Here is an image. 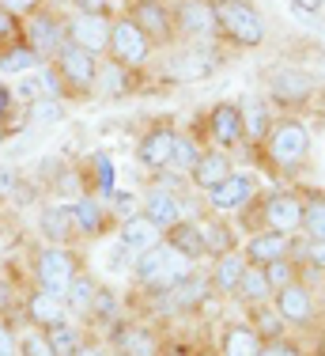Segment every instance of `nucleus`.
Segmentation results:
<instances>
[{"label": "nucleus", "mask_w": 325, "mask_h": 356, "mask_svg": "<svg viewBox=\"0 0 325 356\" xmlns=\"http://www.w3.org/2000/svg\"><path fill=\"white\" fill-rule=\"evenodd\" d=\"M190 273H193V258H185V254L178 247H170L167 239H162L156 250L140 254L136 266H133V281L144 284V288H151V296L170 292V288L182 284Z\"/></svg>", "instance_id": "nucleus-1"}, {"label": "nucleus", "mask_w": 325, "mask_h": 356, "mask_svg": "<svg viewBox=\"0 0 325 356\" xmlns=\"http://www.w3.org/2000/svg\"><path fill=\"white\" fill-rule=\"evenodd\" d=\"M265 156L276 171H295L306 163L310 156V133L299 118H284V122H272L269 137H265Z\"/></svg>", "instance_id": "nucleus-2"}, {"label": "nucleus", "mask_w": 325, "mask_h": 356, "mask_svg": "<svg viewBox=\"0 0 325 356\" xmlns=\"http://www.w3.org/2000/svg\"><path fill=\"white\" fill-rule=\"evenodd\" d=\"M76 273H83V269H80V254H76V250H68V247H42L38 254H34V281H38V292L65 300L68 284L76 281Z\"/></svg>", "instance_id": "nucleus-3"}, {"label": "nucleus", "mask_w": 325, "mask_h": 356, "mask_svg": "<svg viewBox=\"0 0 325 356\" xmlns=\"http://www.w3.org/2000/svg\"><path fill=\"white\" fill-rule=\"evenodd\" d=\"M216 4L219 31L238 46H261L265 42V15L250 0H212Z\"/></svg>", "instance_id": "nucleus-4"}, {"label": "nucleus", "mask_w": 325, "mask_h": 356, "mask_svg": "<svg viewBox=\"0 0 325 356\" xmlns=\"http://www.w3.org/2000/svg\"><path fill=\"white\" fill-rule=\"evenodd\" d=\"M106 54H110V61L125 65V69H144V65H148V57H151V38L136 27L129 15H122V19H114Z\"/></svg>", "instance_id": "nucleus-5"}, {"label": "nucleus", "mask_w": 325, "mask_h": 356, "mask_svg": "<svg viewBox=\"0 0 325 356\" xmlns=\"http://www.w3.org/2000/svg\"><path fill=\"white\" fill-rule=\"evenodd\" d=\"M261 232H303V197L292 190H272L261 197Z\"/></svg>", "instance_id": "nucleus-6"}, {"label": "nucleus", "mask_w": 325, "mask_h": 356, "mask_svg": "<svg viewBox=\"0 0 325 356\" xmlns=\"http://www.w3.org/2000/svg\"><path fill=\"white\" fill-rule=\"evenodd\" d=\"M23 42H27L42 61H46V57H57L61 46L68 42V23H61L53 12H34V19L23 27Z\"/></svg>", "instance_id": "nucleus-7"}, {"label": "nucleus", "mask_w": 325, "mask_h": 356, "mask_svg": "<svg viewBox=\"0 0 325 356\" xmlns=\"http://www.w3.org/2000/svg\"><path fill=\"white\" fill-rule=\"evenodd\" d=\"M170 12H174V31L185 38H212L219 31L212 0H178Z\"/></svg>", "instance_id": "nucleus-8"}, {"label": "nucleus", "mask_w": 325, "mask_h": 356, "mask_svg": "<svg viewBox=\"0 0 325 356\" xmlns=\"http://www.w3.org/2000/svg\"><path fill=\"white\" fill-rule=\"evenodd\" d=\"M53 69L61 72V80L68 83V88H80V91L95 88V80H99V61H95V54L72 46V42H65V46H61V54L53 57Z\"/></svg>", "instance_id": "nucleus-9"}, {"label": "nucleus", "mask_w": 325, "mask_h": 356, "mask_svg": "<svg viewBox=\"0 0 325 356\" xmlns=\"http://www.w3.org/2000/svg\"><path fill=\"white\" fill-rule=\"evenodd\" d=\"M269 95L288 110L303 106V103H310V95H314V76L303 72V69H292V65L272 69L269 72Z\"/></svg>", "instance_id": "nucleus-10"}, {"label": "nucleus", "mask_w": 325, "mask_h": 356, "mask_svg": "<svg viewBox=\"0 0 325 356\" xmlns=\"http://www.w3.org/2000/svg\"><path fill=\"white\" fill-rule=\"evenodd\" d=\"M129 19L144 31L151 42H170L174 38V12L162 0H133Z\"/></svg>", "instance_id": "nucleus-11"}, {"label": "nucleus", "mask_w": 325, "mask_h": 356, "mask_svg": "<svg viewBox=\"0 0 325 356\" xmlns=\"http://www.w3.org/2000/svg\"><path fill=\"white\" fill-rule=\"evenodd\" d=\"M272 311L280 315V322H292V326H310L314 322V292L303 281L280 288L272 296Z\"/></svg>", "instance_id": "nucleus-12"}, {"label": "nucleus", "mask_w": 325, "mask_h": 356, "mask_svg": "<svg viewBox=\"0 0 325 356\" xmlns=\"http://www.w3.org/2000/svg\"><path fill=\"white\" fill-rule=\"evenodd\" d=\"M253 193H258V178L235 171L224 186H216V190L208 193V205H212V213H219V216L238 213V209H246L253 201Z\"/></svg>", "instance_id": "nucleus-13"}, {"label": "nucleus", "mask_w": 325, "mask_h": 356, "mask_svg": "<svg viewBox=\"0 0 325 356\" xmlns=\"http://www.w3.org/2000/svg\"><path fill=\"white\" fill-rule=\"evenodd\" d=\"M110 31H114V19H110V15H76V19L68 23V42L88 49V54H106Z\"/></svg>", "instance_id": "nucleus-14"}, {"label": "nucleus", "mask_w": 325, "mask_h": 356, "mask_svg": "<svg viewBox=\"0 0 325 356\" xmlns=\"http://www.w3.org/2000/svg\"><path fill=\"white\" fill-rule=\"evenodd\" d=\"M162 239H167V232H162L151 216L133 213L129 220H122V235H117V243H122L125 250H133L136 258H140V254H148V250H156Z\"/></svg>", "instance_id": "nucleus-15"}, {"label": "nucleus", "mask_w": 325, "mask_h": 356, "mask_svg": "<svg viewBox=\"0 0 325 356\" xmlns=\"http://www.w3.org/2000/svg\"><path fill=\"white\" fill-rule=\"evenodd\" d=\"M140 205H144L140 213L156 220V224L162 227V232H170L174 224H182V220H185L182 197H178L174 190H167V186H151V190L144 193V201H140Z\"/></svg>", "instance_id": "nucleus-16"}, {"label": "nucleus", "mask_w": 325, "mask_h": 356, "mask_svg": "<svg viewBox=\"0 0 325 356\" xmlns=\"http://www.w3.org/2000/svg\"><path fill=\"white\" fill-rule=\"evenodd\" d=\"M174 140H178L174 129H167V125H156V129L144 133L140 144H136V159H140L144 167L167 171V167L174 163Z\"/></svg>", "instance_id": "nucleus-17"}, {"label": "nucleus", "mask_w": 325, "mask_h": 356, "mask_svg": "<svg viewBox=\"0 0 325 356\" xmlns=\"http://www.w3.org/2000/svg\"><path fill=\"white\" fill-rule=\"evenodd\" d=\"M292 243L295 235H284V232H253L242 254L250 266H272L280 258H292Z\"/></svg>", "instance_id": "nucleus-18"}, {"label": "nucleus", "mask_w": 325, "mask_h": 356, "mask_svg": "<svg viewBox=\"0 0 325 356\" xmlns=\"http://www.w3.org/2000/svg\"><path fill=\"white\" fill-rule=\"evenodd\" d=\"M38 232L49 239V247H68L76 239V220H72V209L68 205H42L38 213Z\"/></svg>", "instance_id": "nucleus-19"}, {"label": "nucleus", "mask_w": 325, "mask_h": 356, "mask_svg": "<svg viewBox=\"0 0 325 356\" xmlns=\"http://www.w3.org/2000/svg\"><path fill=\"white\" fill-rule=\"evenodd\" d=\"M208 129H212V137H216V144H224V148L246 140V133H242V110H238V103H216V106H212Z\"/></svg>", "instance_id": "nucleus-20"}, {"label": "nucleus", "mask_w": 325, "mask_h": 356, "mask_svg": "<svg viewBox=\"0 0 325 356\" xmlns=\"http://www.w3.org/2000/svg\"><path fill=\"white\" fill-rule=\"evenodd\" d=\"M235 175V167H231V156L227 152H201V159H197V167L190 171L193 186H201V190H216V186H224L227 178Z\"/></svg>", "instance_id": "nucleus-21"}, {"label": "nucleus", "mask_w": 325, "mask_h": 356, "mask_svg": "<svg viewBox=\"0 0 325 356\" xmlns=\"http://www.w3.org/2000/svg\"><path fill=\"white\" fill-rule=\"evenodd\" d=\"M246 266H250V261H246L242 250H231V254H224V258H216L212 277H208L212 292H216V296H235V288H238V281H242Z\"/></svg>", "instance_id": "nucleus-22"}, {"label": "nucleus", "mask_w": 325, "mask_h": 356, "mask_svg": "<svg viewBox=\"0 0 325 356\" xmlns=\"http://www.w3.org/2000/svg\"><path fill=\"white\" fill-rule=\"evenodd\" d=\"M72 220H76V232L80 235H88V239H99L102 232H106V220H110V213H106V205H102L99 197H76L72 205Z\"/></svg>", "instance_id": "nucleus-23"}, {"label": "nucleus", "mask_w": 325, "mask_h": 356, "mask_svg": "<svg viewBox=\"0 0 325 356\" xmlns=\"http://www.w3.org/2000/svg\"><path fill=\"white\" fill-rule=\"evenodd\" d=\"M265 345V337L246 322H231V326L219 334V356H258Z\"/></svg>", "instance_id": "nucleus-24"}, {"label": "nucleus", "mask_w": 325, "mask_h": 356, "mask_svg": "<svg viewBox=\"0 0 325 356\" xmlns=\"http://www.w3.org/2000/svg\"><path fill=\"white\" fill-rule=\"evenodd\" d=\"M114 345L122 356H159V337L151 326H117Z\"/></svg>", "instance_id": "nucleus-25"}, {"label": "nucleus", "mask_w": 325, "mask_h": 356, "mask_svg": "<svg viewBox=\"0 0 325 356\" xmlns=\"http://www.w3.org/2000/svg\"><path fill=\"white\" fill-rule=\"evenodd\" d=\"M197 227H201V239H204V254H212V258H224V254L238 250L235 227L224 224V220H219V213H212L208 220H197Z\"/></svg>", "instance_id": "nucleus-26"}, {"label": "nucleus", "mask_w": 325, "mask_h": 356, "mask_svg": "<svg viewBox=\"0 0 325 356\" xmlns=\"http://www.w3.org/2000/svg\"><path fill=\"white\" fill-rule=\"evenodd\" d=\"M238 110H242V133H246V140L265 144V137H269V129H272V114H269V106H265L261 99L246 95L242 103H238Z\"/></svg>", "instance_id": "nucleus-27"}, {"label": "nucleus", "mask_w": 325, "mask_h": 356, "mask_svg": "<svg viewBox=\"0 0 325 356\" xmlns=\"http://www.w3.org/2000/svg\"><path fill=\"white\" fill-rule=\"evenodd\" d=\"M27 318L34 322V326H57V322L68 318V307L65 300H57V296H46V292H34L27 296Z\"/></svg>", "instance_id": "nucleus-28"}, {"label": "nucleus", "mask_w": 325, "mask_h": 356, "mask_svg": "<svg viewBox=\"0 0 325 356\" xmlns=\"http://www.w3.org/2000/svg\"><path fill=\"white\" fill-rule=\"evenodd\" d=\"M95 300H99V281L91 273H76V281L68 284V296H65L68 315H91Z\"/></svg>", "instance_id": "nucleus-29"}, {"label": "nucleus", "mask_w": 325, "mask_h": 356, "mask_svg": "<svg viewBox=\"0 0 325 356\" xmlns=\"http://www.w3.org/2000/svg\"><path fill=\"white\" fill-rule=\"evenodd\" d=\"M235 296L242 303H253V307L269 303L272 300V284H269V277H265V266H246V273H242V281H238Z\"/></svg>", "instance_id": "nucleus-30"}, {"label": "nucleus", "mask_w": 325, "mask_h": 356, "mask_svg": "<svg viewBox=\"0 0 325 356\" xmlns=\"http://www.w3.org/2000/svg\"><path fill=\"white\" fill-rule=\"evenodd\" d=\"M95 83L102 88V95L122 99V95H129V91H133V69H125V65H117V61H102Z\"/></svg>", "instance_id": "nucleus-31"}, {"label": "nucleus", "mask_w": 325, "mask_h": 356, "mask_svg": "<svg viewBox=\"0 0 325 356\" xmlns=\"http://www.w3.org/2000/svg\"><path fill=\"white\" fill-rule=\"evenodd\" d=\"M167 243L170 247H178L185 254V258H204V239H201V227H197V220H182V224H174L167 232Z\"/></svg>", "instance_id": "nucleus-32"}, {"label": "nucleus", "mask_w": 325, "mask_h": 356, "mask_svg": "<svg viewBox=\"0 0 325 356\" xmlns=\"http://www.w3.org/2000/svg\"><path fill=\"white\" fill-rule=\"evenodd\" d=\"M46 337H49L53 356H76L83 349V334H80V326H72V318L57 322V326H46Z\"/></svg>", "instance_id": "nucleus-33"}, {"label": "nucleus", "mask_w": 325, "mask_h": 356, "mask_svg": "<svg viewBox=\"0 0 325 356\" xmlns=\"http://www.w3.org/2000/svg\"><path fill=\"white\" fill-rule=\"evenodd\" d=\"M303 232L306 239H325V190H310L303 197Z\"/></svg>", "instance_id": "nucleus-34"}, {"label": "nucleus", "mask_w": 325, "mask_h": 356, "mask_svg": "<svg viewBox=\"0 0 325 356\" xmlns=\"http://www.w3.org/2000/svg\"><path fill=\"white\" fill-rule=\"evenodd\" d=\"M42 65V57L34 54V49L27 46V42H12V46H4L0 49V72H31V69H38Z\"/></svg>", "instance_id": "nucleus-35"}, {"label": "nucleus", "mask_w": 325, "mask_h": 356, "mask_svg": "<svg viewBox=\"0 0 325 356\" xmlns=\"http://www.w3.org/2000/svg\"><path fill=\"white\" fill-rule=\"evenodd\" d=\"M31 122H38V125L65 122V103H61V99H49V95L34 99V103H31Z\"/></svg>", "instance_id": "nucleus-36"}, {"label": "nucleus", "mask_w": 325, "mask_h": 356, "mask_svg": "<svg viewBox=\"0 0 325 356\" xmlns=\"http://www.w3.org/2000/svg\"><path fill=\"white\" fill-rule=\"evenodd\" d=\"M265 277H269L272 296H276L280 288H288V284L299 281V266H295L292 258H280V261H272V266H265Z\"/></svg>", "instance_id": "nucleus-37"}, {"label": "nucleus", "mask_w": 325, "mask_h": 356, "mask_svg": "<svg viewBox=\"0 0 325 356\" xmlns=\"http://www.w3.org/2000/svg\"><path fill=\"white\" fill-rule=\"evenodd\" d=\"M114 159L110 156H95V193L99 201H110L114 197Z\"/></svg>", "instance_id": "nucleus-38"}, {"label": "nucleus", "mask_w": 325, "mask_h": 356, "mask_svg": "<svg viewBox=\"0 0 325 356\" xmlns=\"http://www.w3.org/2000/svg\"><path fill=\"white\" fill-rule=\"evenodd\" d=\"M208 49H190V54L182 57V76H208L216 72L219 57H204Z\"/></svg>", "instance_id": "nucleus-39"}, {"label": "nucleus", "mask_w": 325, "mask_h": 356, "mask_svg": "<svg viewBox=\"0 0 325 356\" xmlns=\"http://www.w3.org/2000/svg\"><path fill=\"white\" fill-rule=\"evenodd\" d=\"M197 159H201V148H197L190 137H178L174 140V163L170 167H178V171H193Z\"/></svg>", "instance_id": "nucleus-40"}, {"label": "nucleus", "mask_w": 325, "mask_h": 356, "mask_svg": "<svg viewBox=\"0 0 325 356\" xmlns=\"http://www.w3.org/2000/svg\"><path fill=\"white\" fill-rule=\"evenodd\" d=\"M19 356H53L46 330H31V334H23L19 337Z\"/></svg>", "instance_id": "nucleus-41"}, {"label": "nucleus", "mask_w": 325, "mask_h": 356, "mask_svg": "<svg viewBox=\"0 0 325 356\" xmlns=\"http://www.w3.org/2000/svg\"><path fill=\"white\" fill-rule=\"evenodd\" d=\"M258 356H306L303 349H299L295 341H288V337H272V341H265L261 345V353Z\"/></svg>", "instance_id": "nucleus-42"}, {"label": "nucleus", "mask_w": 325, "mask_h": 356, "mask_svg": "<svg viewBox=\"0 0 325 356\" xmlns=\"http://www.w3.org/2000/svg\"><path fill=\"white\" fill-rule=\"evenodd\" d=\"M23 35V27H19V19H15L12 12H4V8H0V49L4 46H12L15 38Z\"/></svg>", "instance_id": "nucleus-43"}, {"label": "nucleus", "mask_w": 325, "mask_h": 356, "mask_svg": "<svg viewBox=\"0 0 325 356\" xmlns=\"http://www.w3.org/2000/svg\"><path fill=\"white\" fill-rule=\"evenodd\" d=\"M303 266L322 269V273H325V239H306V247H303Z\"/></svg>", "instance_id": "nucleus-44"}, {"label": "nucleus", "mask_w": 325, "mask_h": 356, "mask_svg": "<svg viewBox=\"0 0 325 356\" xmlns=\"http://www.w3.org/2000/svg\"><path fill=\"white\" fill-rule=\"evenodd\" d=\"M0 356H19V337L4 315H0Z\"/></svg>", "instance_id": "nucleus-45"}, {"label": "nucleus", "mask_w": 325, "mask_h": 356, "mask_svg": "<svg viewBox=\"0 0 325 356\" xmlns=\"http://www.w3.org/2000/svg\"><path fill=\"white\" fill-rule=\"evenodd\" d=\"M91 315H102V318L114 322V315H117V300H114V292H110V288H99V300H95V311H91Z\"/></svg>", "instance_id": "nucleus-46"}, {"label": "nucleus", "mask_w": 325, "mask_h": 356, "mask_svg": "<svg viewBox=\"0 0 325 356\" xmlns=\"http://www.w3.org/2000/svg\"><path fill=\"white\" fill-rule=\"evenodd\" d=\"M15 190H19V175L12 167H0V197H15Z\"/></svg>", "instance_id": "nucleus-47"}, {"label": "nucleus", "mask_w": 325, "mask_h": 356, "mask_svg": "<svg viewBox=\"0 0 325 356\" xmlns=\"http://www.w3.org/2000/svg\"><path fill=\"white\" fill-rule=\"evenodd\" d=\"M80 15H110V0H72Z\"/></svg>", "instance_id": "nucleus-48"}, {"label": "nucleus", "mask_w": 325, "mask_h": 356, "mask_svg": "<svg viewBox=\"0 0 325 356\" xmlns=\"http://www.w3.org/2000/svg\"><path fill=\"white\" fill-rule=\"evenodd\" d=\"M0 8L12 12V15H23V12H38L42 0H0Z\"/></svg>", "instance_id": "nucleus-49"}, {"label": "nucleus", "mask_w": 325, "mask_h": 356, "mask_svg": "<svg viewBox=\"0 0 325 356\" xmlns=\"http://www.w3.org/2000/svg\"><path fill=\"white\" fill-rule=\"evenodd\" d=\"M114 205H117V213H122L125 220L136 213V197H133V193H114Z\"/></svg>", "instance_id": "nucleus-50"}, {"label": "nucleus", "mask_w": 325, "mask_h": 356, "mask_svg": "<svg viewBox=\"0 0 325 356\" xmlns=\"http://www.w3.org/2000/svg\"><path fill=\"white\" fill-rule=\"evenodd\" d=\"M12 103H15V95L4 88V83H0V122H4L8 114H12Z\"/></svg>", "instance_id": "nucleus-51"}, {"label": "nucleus", "mask_w": 325, "mask_h": 356, "mask_svg": "<svg viewBox=\"0 0 325 356\" xmlns=\"http://www.w3.org/2000/svg\"><path fill=\"white\" fill-rule=\"evenodd\" d=\"M295 8H299V12H306V8L318 12V8H325V0H295Z\"/></svg>", "instance_id": "nucleus-52"}, {"label": "nucleus", "mask_w": 325, "mask_h": 356, "mask_svg": "<svg viewBox=\"0 0 325 356\" xmlns=\"http://www.w3.org/2000/svg\"><path fill=\"white\" fill-rule=\"evenodd\" d=\"M76 356H106V353H102V349H99L95 341H83V349L76 353Z\"/></svg>", "instance_id": "nucleus-53"}, {"label": "nucleus", "mask_w": 325, "mask_h": 356, "mask_svg": "<svg viewBox=\"0 0 325 356\" xmlns=\"http://www.w3.org/2000/svg\"><path fill=\"white\" fill-rule=\"evenodd\" d=\"M8 296H12V288H8L4 281H0V315H4V311H8V303H12Z\"/></svg>", "instance_id": "nucleus-54"}, {"label": "nucleus", "mask_w": 325, "mask_h": 356, "mask_svg": "<svg viewBox=\"0 0 325 356\" xmlns=\"http://www.w3.org/2000/svg\"><path fill=\"white\" fill-rule=\"evenodd\" d=\"M314 356H325V341L318 345V349H314Z\"/></svg>", "instance_id": "nucleus-55"}, {"label": "nucleus", "mask_w": 325, "mask_h": 356, "mask_svg": "<svg viewBox=\"0 0 325 356\" xmlns=\"http://www.w3.org/2000/svg\"><path fill=\"white\" fill-rule=\"evenodd\" d=\"M117 356H122V353H117Z\"/></svg>", "instance_id": "nucleus-56"}]
</instances>
